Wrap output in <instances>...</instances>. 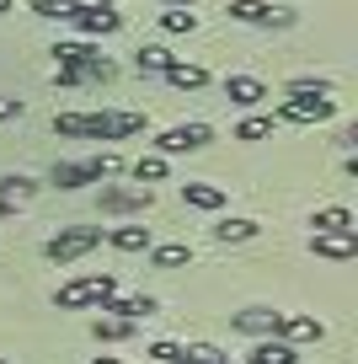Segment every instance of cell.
<instances>
[{
	"mask_svg": "<svg viewBox=\"0 0 358 364\" xmlns=\"http://www.w3.org/2000/svg\"><path fill=\"white\" fill-rule=\"evenodd\" d=\"M326 91H332V80H289L278 118L283 124H326L332 118V97Z\"/></svg>",
	"mask_w": 358,
	"mask_h": 364,
	"instance_id": "6da1fadb",
	"label": "cell"
},
{
	"mask_svg": "<svg viewBox=\"0 0 358 364\" xmlns=\"http://www.w3.org/2000/svg\"><path fill=\"white\" fill-rule=\"evenodd\" d=\"M54 59H59V86H80V80H112V59L91 43H54Z\"/></svg>",
	"mask_w": 358,
	"mask_h": 364,
	"instance_id": "7a4b0ae2",
	"label": "cell"
},
{
	"mask_svg": "<svg viewBox=\"0 0 358 364\" xmlns=\"http://www.w3.org/2000/svg\"><path fill=\"white\" fill-rule=\"evenodd\" d=\"M118 295V279L112 273H80V279H70V284H59L54 306L59 311H86V306H107V300Z\"/></svg>",
	"mask_w": 358,
	"mask_h": 364,
	"instance_id": "3957f363",
	"label": "cell"
},
{
	"mask_svg": "<svg viewBox=\"0 0 358 364\" xmlns=\"http://www.w3.org/2000/svg\"><path fill=\"white\" fill-rule=\"evenodd\" d=\"M124 171V161L118 156H91V161H59L54 171H48V182L54 188H86V182H107V177H118Z\"/></svg>",
	"mask_w": 358,
	"mask_h": 364,
	"instance_id": "277c9868",
	"label": "cell"
},
{
	"mask_svg": "<svg viewBox=\"0 0 358 364\" xmlns=\"http://www.w3.org/2000/svg\"><path fill=\"white\" fill-rule=\"evenodd\" d=\"M91 247H102V225H65L59 236H48V241H43V257L65 268V262L86 257Z\"/></svg>",
	"mask_w": 358,
	"mask_h": 364,
	"instance_id": "5b68a950",
	"label": "cell"
},
{
	"mask_svg": "<svg viewBox=\"0 0 358 364\" xmlns=\"http://www.w3.org/2000/svg\"><path fill=\"white\" fill-rule=\"evenodd\" d=\"M59 22H75L86 38H112L118 27H124V16L112 11V6H65Z\"/></svg>",
	"mask_w": 358,
	"mask_h": 364,
	"instance_id": "8992f818",
	"label": "cell"
},
{
	"mask_svg": "<svg viewBox=\"0 0 358 364\" xmlns=\"http://www.w3.org/2000/svg\"><path fill=\"white\" fill-rule=\"evenodd\" d=\"M230 22H251V27H294V11L268 6V0H230Z\"/></svg>",
	"mask_w": 358,
	"mask_h": 364,
	"instance_id": "52a82bcc",
	"label": "cell"
},
{
	"mask_svg": "<svg viewBox=\"0 0 358 364\" xmlns=\"http://www.w3.org/2000/svg\"><path fill=\"white\" fill-rule=\"evenodd\" d=\"M209 139H214L209 124H171L166 134L156 139V150H161V156H182V150H203Z\"/></svg>",
	"mask_w": 358,
	"mask_h": 364,
	"instance_id": "ba28073f",
	"label": "cell"
},
{
	"mask_svg": "<svg viewBox=\"0 0 358 364\" xmlns=\"http://www.w3.org/2000/svg\"><path fill=\"white\" fill-rule=\"evenodd\" d=\"M156 204V193L150 188H102V215H145V209Z\"/></svg>",
	"mask_w": 358,
	"mask_h": 364,
	"instance_id": "9c48e42d",
	"label": "cell"
},
{
	"mask_svg": "<svg viewBox=\"0 0 358 364\" xmlns=\"http://www.w3.org/2000/svg\"><path fill=\"white\" fill-rule=\"evenodd\" d=\"M310 252L332 262H353L358 257V230H310Z\"/></svg>",
	"mask_w": 358,
	"mask_h": 364,
	"instance_id": "30bf717a",
	"label": "cell"
},
{
	"mask_svg": "<svg viewBox=\"0 0 358 364\" xmlns=\"http://www.w3.org/2000/svg\"><path fill=\"white\" fill-rule=\"evenodd\" d=\"M278 338L283 343H321L326 327L315 316H300V311H278Z\"/></svg>",
	"mask_w": 358,
	"mask_h": 364,
	"instance_id": "8fae6325",
	"label": "cell"
},
{
	"mask_svg": "<svg viewBox=\"0 0 358 364\" xmlns=\"http://www.w3.org/2000/svg\"><path fill=\"white\" fill-rule=\"evenodd\" d=\"M161 75H166V86H177V91H203V86H209V70H203V65H188V59H171Z\"/></svg>",
	"mask_w": 358,
	"mask_h": 364,
	"instance_id": "7c38bea8",
	"label": "cell"
},
{
	"mask_svg": "<svg viewBox=\"0 0 358 364\" xmlns=\"http://www.w3.org/2000/svg\"><path fill=\"white\" fill-rule=\"evenodd\" d=\"M235 327L241 332H251V338H278V311H262V306H251V311H235Z\"/></svg>",
	"mask_w": 358,
	"mask_h": 364,
	"instance_id": "4fadbf2b",
	"label": "cell"
},
{
	"mask_svg": "<svg viewBox=\"0 0 358 364\" xmlns=\"http://www.w3.org/2000/svg\"><path fill=\"white\" fill-rule=\"evenodd\" d=\"M224 97H230L235 107H257L262 97H268V86H262L257 75H230L224 80Z\"/></svg>",
	"mask_w": 358,
	"mask_h": 364,
	"instance_id": "5bb4252c",
	"label": "cell"
},
{
	"mask_svg": "<svg viewBox=\"0 0 358 364\" xmlns=\"http://www.w3.org/2000/svg\"><path fill=\"white\" fill-rule=\"evenodd\" d=\"M246 364H300V353H294V343H283V338H262L257 348L246 353Z\"/></svg>",
	"mask_w": 358,
	"mask_h": 364,
	"instance_id": "9a60e30c",
	"label": "cell"
},
{
	"mask_svg": "<svg viewBox=\"0 0 358 364\" xmlns=\"http://www.w3.org/2000/svg\"><path fill=\"white\" fill-rule=\"evenodd\" d=\"M102 311H112V316H124V321H145V316H156V300L150 295H112Z\"/></svg>",
	"mask_w": 358,
	"mask_h": 364,
	"instance_id": "2e32d148",
	"label": "cell"
},
{
	"mask_svg": "<svg viewBox=\"0 0 358 364\" xmlns=\"http://www.w3.org/2000/svg\"><path fill=\"white\" fill-rule=\"evenodd\" d=\"M33 193H38V182H33V177H0V215L22 209Z\"/></svg>",
	"mask_w": 358,
	"mask_h": 364,
	"instance_id": "e0dca14e",
	"label": "cell"
},
{
	"mask_svg": "<svg viewBox=\"0 0 358 364\" xmlns=\"http://www.w3.org/2000/svg\"><path fill=\"white\" fill-rule=\"evenodd\" d=\"M139 129H145V113H102L97 139H129V134H139Z\"/></svg>",
	"mask_w": 358,
	"mask_h": 364,
	"instance_id": "ac0fdd59",
	"label": "cell"
},
{
	"mask_svg": "<svg viewBox=\"0 0 358 364\" xmlns=\"http://www.w3.org/2000/svg\"><path fill=\"white\" fill-rule=\"evenodd\" d=\"M107 247H118V252H150V225H112L107 230Z\"/></svg>",
	"mask_w": 358,
	"mask_h": 364,
	"instance_id": "d6986e66",
	"label": "cell"
},
{
	"mask_svg": "<svg viewBox=\"0 0 358 364\" xmlns=\"http://www.w3.org/2000/svg\"><path fill=\"white\" fill-rule=\"evenodd\" d=\"M54 129H59L65 139H75V134H91V139H97L102 113H59V118H54Z\"/></svg>",
	"mask_w": 358,
	"mask_h": 364,
	"instance_id": "ffe728a7",
	"label": "cell"
},
{
	"mask_svg": "<svg viewBox=\"0 0 358 364\" xmlns=\"http://www.w3.org/2000/svg\"><path fill=\"white\" fill-rule=\"evenodd\" d=\"M182 198L192 209H224V188H214V182H182Z\"/></svg>",
	"mask_w": 358,
	"mask_h": 364,
	"instance_id": "44dd1931",
	"label": "cell"
},
{
	"mask_svg": "<svg viewBox=\"0 0 358 364\" xmlns=\"http://www.w3.org/2000/svg\"><path fill=\"white\" fill-rule=\"evenodd\" d=\"M171 59H177V54H171L166 43H145V48L134 54V65H139V75H161V70H166Z\"/></svg>",
	"mask_w": 358,
	"mask_h": 364,
	"instance_id": "7402d4cb",
	"label": "cell"
},
{
	"mask_svg": "<svg viewBox=\"0 0 358 364\" xmlns=\"http://www.w3.org/2000/svg\"><path fill=\"white\" fill-rule=\"evenodd\" d=\"M310 230H358V220L342 204H332V209H315L310 215Z\"/></svg>",
	"mask_w": 358,
	"mask_h": 364,
	"instance_id": "603a6c76",
	"label": "cell"
},
{
	"mask_svg": "<svg viewBox=\"0 0 358 364\" xmlns=\"http://www.w3.org/2000/svg\"><path fill=\"white\" fill-rule=\"evenodd\" d=\"M91 332H97V343H124V338H134V321H124V316H97V321H91Z\"/></svg>",
	"mask_w": 358,
	"mask_h": 364,
	"instance_id": "cb8c5ba5",
	"label": "cell"
},
{
	"mask_svg": "<svg viewBox=\"0 0 358 364\" xmlns=\"http://www.w3.org/2000/svg\"><path fill=\"white\" fill-rule=\"evenodd\" d=\"M192 262V247L188 241H171V247H150V268H182Z\"/></svg>",
	"mask_w": 358,
	"mask_h": 364,
	"instance_id": "d4e9b609",
	"label": "cell"
},
{
	"mask_svg": "<svg viewBox=\"0 0 358 364\" xmlns=\"http://www.w3.org/2000/svg\"><path fill=\"white\" fill-rule=\"evenodd\" d=\"M129 177H134L139 188H150V182H166V156H139L134 166H129Z\"/></svg>",
	"mask_w": 358,
	"mask_h": 364,
	"instance_id": "484cf974",
	"label": "cell"
},
{
	"mask_svg": "<svg viewBox=\"0 0 358 364\" xmlns=\"http://www.w3.org/2000/svg\"><path fill=\"white\" fill-rule=\"evenodd\" d=\"M214 236H219L224 247H230V241H251V236H257V220H241V215H235V220H219V225H214Z\"/></svg>",
	"mask_w": 358,
	"mask_h": 364,
	"instance_id": "4316f807",
	"label": "cell"
},
{
	"mask_svg": "<svg viewBox=\"0 0 358 364\" xmlns=\"http://www.w3.org/2000/svg\"><path fill=\"white\" fill-rule=\"evenodd\" d=\"M161 27H166V33H192V27H198V16L182 11V6H166V11H161Z\"/></svg>",
	"mask_w": 358,
	"mask_h": 364,
	"instance_id": "83f0119b",
	"label": "cell"
},
{
	"mask_svg": "<svg viewBox=\"0 0 358 364\" xmlns=\"http://www.w3.org/2000/svg\"><path fill=\"white\" fill-rule=\"evenodd\" d=\"M273 134V118H246V124L235 129V139H246V145H257V139Z\"/></svg>",
	"mask_w": 358,
	"mask_h": 364,
	"instance_id": "f1b7e54d",
	"label": "cell"
},
{
	"mask_svg": "<svg viewBox=\"0 0 358 364\" xmlns=\"http://www.w3.org/2000/svg\"><path fill=\"white\" fill-rule=\"evenodd\" d=\"M150 359H156V364H171V359H182V348H177V343H150Z\"/></svg>",
	"mask_w": 358,
	"mask_h": 364,
	"instance_id": "f546056e",
	"label": "cell"
},
{
	"mask_svg": "<svg viewBox=\"0 0 358 364\" xmlns=\"http://www.w3.org/2000/svg\"><path fill=\"white\" fill-rule=\"evenodd\" d=\"M27 107H22V97H0V124H11V118H22Z\"/></svg>",
	"mask_w": 358,
	"mask_h": 364,
	"instance_id": "4dcf8cb0",
	"label": "cell"
},
{
	"mask_svg": "<svg viewBox=\"0 0 358 364\" xmlns=\"http://www.w3.org/2000/svg\"><path fill=\"white\" fill-rule=\"evenodd\" d=\"M91 364H124V359H112V353H97V359H91Z\"/></svg>",
	"mask_w": 358,
	"mask_h": 364,
	"instance_id": "1f68e13d",
	"label": "cell"
},
{
	"mask_svg": "<svg viewBox=\"0 0 358 364\" xmlns=\"http://www.w3.org/2000/svg\"><path fill=\"white\" fill-rule=\"evenodd\" d=\"M161 6H182V11H188V6H198V0H161Z\"/></svg>",
	"mask_w": 358,
	"mask_h": 364,
	"instance_id": "d6a6232c",
	"label": "cell"
},
{
	"mask_svg": "<svg viewBox=\"0 0 358 364\" xmlns=\"http://www.w3.org/2000/svg\"><path fill=\"white\" fill-rule=\"evenodd\" d=\"M70 6H112V0H70Z\"/></svg>",
	"mask_w": 358,
	"mask_h": 364,
	"instance_id": "836d02e7",
	"label": "cell"
},
{
	"mask_svg": "<svg viewBox=\"0 0 358 364\" xmlns=\"http://www.w3.org/2000/svg\"><path fill=\"white\" fill-rule=\"evenodd\" d=\"M6 11H16V0H0V16H6Z\"/></svg>",
	"mask_w": 358,
	"mask_h": 364,
	"instance_id": "e575fe53",
	"label": "cell"
},
{
	"mask_svg": "<svg viewBox=\"0 0 358 364\" xmlns=\"http://www.w3.org/2000/svg\"><path fill=\"white\" fill-rule=\"evenodd\" d=\"M224 364H230V359H224Z\"/></svg>",
	"mask_w": 358,
	"mask_h": 364,
	"instance_id": "d590c367",
	"label": "cell"
},
{
	"mask_svg": "<svg viewBox=\"0 0 358 364\" xmlns=\"http://www.w3.org/2000/svg\"><path fill=\"white\" fill-rule=\"evenodd\" d=\"M0 364H6V359H0Z\"/></svg>",
	"mask_w": 358,
	"mask_h": 364,
	"instance_id": "8d00e7d4",
	"label": "cell"
}]
</instances>
